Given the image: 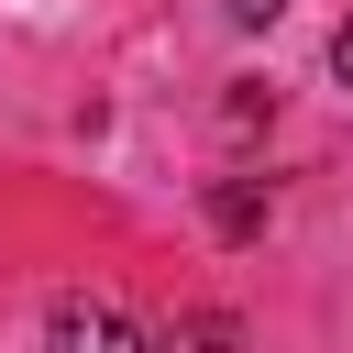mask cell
Returning <instances> with one entry per match:
<instances>
[{
    "label": "cell",
    "instance_id": "6da1fadb",
    "mask_svg": "<svg viewBox=\"0 0 353 353\" xmlns=\"http://www.w3.org/2000/svg\"><path fill=\"white\" fill-rule=\"evenodd\" d=\"M44 353H143V331H132L121 309H99V298H66L55 331H44Z\"/></svg>",
    "mask_w": 353,
    "mask_h": 353
},
{
    "label": "cell",
    "instance_id": "7a4b0ae2",
    "mask_svg": "<svg viewBox=\"0 0 353 353\" xmlns=\"http://www.w3.org/2000/svg\"><path fill=\"white\" fill-rule=\"evenodd\" d=\"M254 221H265V188H254V176H232V188H221V232H232V243H243V232H254Z\"/></svg>",
    "mask_w": 353,
    "mask_h": 353
},
{
    "label": "cell",
    "instance_id": "3957f363",
    "mask_svg": "<svg viewBox=\"0 0 353 353\" xmlns=\"http://www.w3.org/2000/svg\"><path fill=\"white\" fill-rule=\"evenodd\" d=\"M331 77L353 88V11H342V33H331Z\"/></svg>",
    "mask_w": 353,
    "mask_h": 353
},
{
    "label": "cell",
    "instance_id": "277c9868",
    "mask_svg": "<svg viewBox=\"0 0 353 353\" xmlns=\"http://www.w3.org/2000/svg\"><path fill=\"white\" fill-rule=\"evenodd\" d=\"M221 11H232V22H276L287 0H221Z\"/></svg>",
    "mask_w": 353,
    "mask_h": 353
}]
</instances>
